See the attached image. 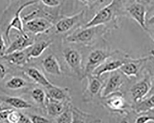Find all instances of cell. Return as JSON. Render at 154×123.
<instances>
[{"mask_svg": "<svg viewBox=\"0 0 154 123\" xmlns=\"http://www.w3.org/2000/svg\"><path fill=\"white\" fill-rule=\"evenodd\" d=\"M13 109L12 108H7L0 112V122L7 121V118L8 114Z\"/></svg>", "mask_w": 154, "mask_h": 123, "instance_id": "obj_35", "label": "cell"}, {"mask_svg": "<svg viewBox=\"0 0 154 123\" xmlns=\"http://www.w3.org/2000/svg\"><path fill=\"white\" fill-rule=\"evenodd\" d=\"M150 54H151V56H152V58L154 59V50H151L150 51Z\"/></svg>", "mask_w": 154, "mask_h": 123, "instance_id": "obj_41", "label": "cell"}, {"mask_svg": "<svg viewBox=\"0 0 154 123\" xmlns=\"http://www.w3.org/2000/svg\"><path fill=\"white\" fill-rule=\"evenodd\" d=\"M130 58L127 54L122 53L120 50H115L104 62L94 71L92 74L101 78L105 73L119 70Z\"/></svg>", "mask_w": 154, "mask_h": 123, "instance_id": "obj_4", "label": "cell"}, {"mask_svg": "<svg viewBox=\"0 0 154 123\" xmlns=\"http://www.w3.org/2000/svg\"><path fill=\"white\" fill-rule=\"evenodd\" d=\"M6 104V103H3L2 100H0V112L2 111H3V110L6 109L7 108H12V107H10L9 106H5V105Z\"/></svg>", "mask_w": 154, "mask_h": 123, "instance_id": "obj_38", "label": "cell"}, {"mask_svg": "<svg viewBox=\"0 0 154 123\" xmlns=\"http://www.w3.org/2000/svg\"><path fill=\"white\" fill-rule=\"evenodd\" d=\"M9 68L2 61H0V81L4 79L9 73Z\"/></svg>", "mask_w": 154, "mask_h": 123, "instance_id": "obj_33", "label": "cell"}, {"mask_svg": "<svg viewBox=\"0 0 154 123\" xmlns=\"http://www.w3.org/2000/svg\"><path fill=\"white\" fill-rule=\"evenodd\" d=\"M31 84L28 83L24 78L20 76H14L8 79L5 84L4 87L6 89L12 91L23 90L29 86Z\"/></svg>", "mask_w": 154, "mask_h": 123, "instance_id": "obj_25", "label": "cell"}, {"mask_svg": "<svg viewBox=\"0 0 154 123\" xmlns=\"http://www.w3.org/2000/svg\"><path fill=\"white\" fill-rule=\"evenodd\" d=\"M151 87V75L149 72L145 73L143 78L134 84L129 90L133 104L146 97L149 92Z\"/></svg>", "mask_w": 154, "mask_h": 123, "instance_id": "obj_10", "label": "cell"}, {"mask_svg": "<svg viewBox=\"0 0 154 123\" xmlns=\"http://www.w3.org/2000/svg\"><path fill=\"white\" fill-rule=\"evenodd\" d=\"M85 78L87 79V85L83 92V100L85 103H90L97 96L100 97L104 81L100 77L92 74L88 75Z\"/></svg>", "mask_w": 154, "mask_h": 123, "instance_id": "obj_11", "label": "cell"}, {"mask_svg": "<svg viewBox=\"0 0 154 123\" xmlns=\"http://www.w3.org/2000/svg\"><path fill=\"white\" fill-rule=\"evenodd\" d=\"M149 35H150V37H151L152 39L153 40V41L154 42V31L153 32H149Z\"/></svg>", "mask_w": 154, "mask_h": 123, "instance_id": "obj_40", "label": "cell"}, {"mask_svg": "<svg viewBox=\"0 0 154 123\" xmlns=\"http://www.w3.org/2000/svg\"><path fill=\"white\" fill-rule=\"evenodd\" d=\"M82 3L89 8L92 9L94 8L96 5L101 4L103 2V0H79Z\"/></svg>", "mask_w": 154, "mask_h": 123, "instance_id": "obj_32", "label": "cell"}, {"mask_svg": "<svg viewBox=\"0 0 154 123\" xmlns=\"http://www.w3.org/2000/svg\"><path fill=\"white\" fill-rule=\"evenodd\" d=\"M135 117V121L134 122L135 123L154 122V109L146 112H143L140 114H136Z\"/></svg>", "mask_w": 154, "mask_h": 123, "instance_id": "obj_27", "label": "cell"}, {"mask_svg": "<svg viewBox=\"0 0 154 123\" xmlns=\"http://www.w3.org/2000/svg\"><path fill=\"white\" fill-rule=\"evenodd\" d=\"M7 48L8 47L6 45V42L3 37L2 31L1 29L0 28V57L1 58L5 55Z\"/></svg>", "mask_w": 154, "mask_h": 123, "instance_id": "obj_30", "label": "cell"}, {"mask_svg": "<svg viewBox=\"0 0 154 123\" xmlns=\"http://www.w3.org/2000/svg\"><path fill=\"white\" fill-rule=\"evenodd\" d=\"M35 41V39L31 35H29V33L26 32L25 33L22 34L19 32V34L7 48L5 54L24 50L32 45Z\"/></svg>", "mask_w": 154, "mask_h": 123, "instance_id": "obj_14", "label": "cell"}, {"mask_svg": "<svg viewBox=\"0 0 154 123\" xmlns=\"http://www.w3.org/2000/svg\"><path fill=\"white\" fill-rule=\"evenodd\" d=\"M72 123H101V119L77 107H72Z\"/></svg>", "mask_w": 154, "mask_h": 123, "instance_id": "obj_22", "label": "cell"}, {"mask_svg": "<svg viewBox=\"0 0 154 123\" xmlns=\"http://www.w3.org/2000/svg\"><path fill=\"white\" fill-rule=\"evenodd\" d=\"M128 78L119 70L109 72V77L104 82L100 97L104 98L114 93L122 92V89L128 81Z\"/></svg>", "mask_w": 154, "mask_h": 123, "instance_id": "obj_5", "label": "cell"}, {"mask_svg": "<svg viewBox=\"0 0 154 123\" xmlns=\"http://www.w3.org/2000/svg\"><path fill=\"white\" fill-rule=\"evenodd\" d=\"M112 52L107 48H96L92 50L88 55L85 66H84V79L88 75H91Z\"/></svg>", "mask_w": 154, "mask_h": 123, "instance_id": "obj_7", "label": "cell"}, {"mask_svg": "<svg viewBox=\"0 0 154 123\" xmlns=\"http://www.w3.org/2000/svg\"><path fill=\"white\" fill-rule=\"evenodd\" d=\"M30 118L32 123H50L51 121L45 117L38 115H31Z\"/></svg>", "mask_w": 154, "mask_h": 123, "instance_id": "obj_31", "label": "cell"}, {"mask_svg": "<svg viewBox=\"0 0 154 123\" xmlns=\"http://www.w3.org/2000/svg\"><path fill=\"white\" fill-rule=\"evenodd\" d=\"M51 39L41 40L35 42L29 48L28 56L30 60L39 57L52 44Z\"/></svg>", "mask_w": 154, "mask_h": 123, "instance_id": "obj_21", "label": "cell"}, {"mask_svg": "<svg viewBox=\"0 0 154 123\" xmlns=\"http://www.w3.org/2000/svg\"><path fill=\"white\" fill-rule=\"evenodd\" d=\"M72 106H69L61 114L56 118L57 123H72Z\"/></svg>", "mask_w": 154, "mask_h": 123, "instance_id": "obj_28", "label": "cell"}, {"mask_svg": "<svg viewBox=\"0 0 154 123\" xmlns=\"http://www.w3.org/2000/svg\"><path fill=\"white\" fill-rule=\"evenodd\" d=\"M123 0H112L110 3L98 11L84 27L104 26L109 30L119 27V20L124 14Z\"/></svg>", "mask_w": 154, "mask_h": 123, "instance_id": "obj_1", "label": "cell"}, {"mask_svg": "<svg viewBox=\"0 0 154 123\" xmlns=\"http://www.w3.org/2000/svg\"><path fill=\"white\" fill-rule=\"evenodd\" d=\"M0 100L7 105L17 109H27L32 107L31 103L22 98L0 96Z\"/></svg>", "mask_w": 154, "mask_h": 123, "instance_id": "obj_23", "label": "cell"}, {"mask_svg": "<svg viewBox=\"0 0 154 123\" xmlns=\"http://www.w3.org/2000/svg\"><path fill=\"white\" fill-rule=\"evenodd\" d=\"M150 57H141L139 58H130L127 62L121 66L119 70L125 75L128 77H137L142 71L144 64L150 59Z\"/></svg>", "mask_w": 154, "mask_h": 123, "instance_id": "obj_13", "label": "cell"}, {"mask_svg": "<svg viewBox=\"0 0 154 123\" xmlns=\"http://www.w3.org/2000/svg\"><path fill=\"white\" fill-rule=\"evenodd\" d=\"M23 22L25 32L34 35L48 32L54 26V22L43 17H34Z\"/></svg>", "mask_w": 154, "mask_h": 123, "instance_id": "obj_8", "label": "cell"}, {"mask_svg": "<svg viewBox=\"0 0 154 123\" xmlns=\"http://www.w3.org/2000/svg\"><path fill=\"white\" fill-rule=\"evenodd\" d=\"M19 123H32V121L29 117L21 113Z\"/></svg>", "mask_w": 154, "mask_h": 123, "instance_id": "obj_36", "label": "cell"}, {"mask_svg": "<svg viewBox=\"0 0 154 123\" xmlns=\"http://www.w3.org/2000/svg\"><path fill=\"white\" fill-rule=\"evenodd\" d=\"M70 105H71V102L57 101L50 98L47 96L45 108L48 116L57 118Z\"/></svg>", "mask_w": 154, "mask_h": 123, "instance_id": "obj_17", "label": "cell"}, {"mask_svg": "<svg viewBox=\"0 0 154 123\" xmlns=\"http://www.w3.org/2000/svg\"><path fill=\"white\" fill-rule=\"evenodd\" d=\"M62 55L67 67L79 78L83 80L84 66L83 55L80 51L73 48H67L63 50Z\"/></svg>", "mask_w": 154, "mask_h": 123, "instance_id": "obj_6", "label": "cell"}, {"mask_svg": "<svg viewBox=\"0 0 154 123\" xmlns=\"http://www.w3.org/2000/svg\"><path fill=\"white\" fill-rule=\"evenodd\" d=\"M103 99L104 101V105L111 111L119 112L121 114L128 113L127 108L129 107V106L125 100L122 92L114 93Z\"/></svg>", "mask_w": 154, "mask_h": 123, "instance_id": "obj_12", "label": "cell"}, {"mask_svg": "<svg viewBox=\"0 0 154 123\" xmlns=\"http://www.w3.org/2000/svg\"><path fill=\"white\" fill-rule=\"evenodd\" d=\"M127 12L143 30L147 32L148 29L146 25V9L144 5L139 3L132 4L127 8Z\"/></svg>", "mask_w": 154, "mask_h": 123, "instance_id": "obj_15", "label": "cell"}, {"mask_svg": "<svg viewBox=\"0 0 154 123\" xmlns=\"http://www.w3.org/2000/svg\"><path fill=\"white\" fill-rule=\"evenodd\" d=\"M147 24L149 26H154V15L148 19L147 21Z\"/></svg>", "mask_w": 154, "mask_h": 123, "instance_id": "obj_39", "label": "cell"}, {"mask_svg": "<svg viewBox=\"0 0 154 123\" xmlns=\"http://www.w3.org/2000/svg\"><path fill=\"white\" fill-rule=\"evenodd\" d=\"M85 13V10H83L74 15L60 19L54 26L56 33H66L80 26L84 21Z\"/></svg>", "mask_w": 154, "mask_h": 123, "instance_id": "obj_9", "label": "cell"}, {"mask_svg": "<svg viewBox=\"0 0 154 123\" xmlns=\"http://www.w3.org/2000/svg\"><path fill=\"white\" fill-rule=\"evenodd\" d=\"M48 97L57 101L62 102H71V97L69 89L53 85L47 88Z\"/></svg>", "mask_w": 154, "mask_h": 123, "instance_id": "obj_19", "label": "cell"}, {"mask_svg": "<svg viewBox=\"0 0 154 123\" xmlns=\"http://www.w3.org/2000/svg\"><path fill=\"white\" fill-rule=\"evenodd\" d=\"M38 1V0H16L4 11L3 17L10 18L5 32V38L8 43H10L11 30L14 29L22 34L26 32L21 14L25 8L36 4Z\"/></svg>", "mask_w": 154, "mask_h": 123, "instance_id": "obj_2", "label": "cell"}, {"mask_svg": "<svg viewBox=\"0 0 154 123\" xmlns=\"http://www.w3.org/2000/svg\"><path fill=\"white\" fill-rule=\"evenodd\" d=\"M31 97L34 102L38 104L43 106L45 107L47 93L43 89L38 87L34 88L31 92Z\"/></svg>", "mask_w": 154, "mask_h": 123, "instance_id": "obj_26", "label": "cell"}, {"mask_svg": "<svg viewBox=\"0 0 154 123\" xmlns=\"http://www.w3.org/2000/svg\"><path fill=\"white\" fill-rule=\"evenodd\" d=\"M29 48V47L24 50L5 54L2 58L11 65L21 67L25 66L30 60L28 56Z\"/></svg>", "mask_w": 154, "mask_h": 123, "instance_id": "obj_18", "label": "cell"}, {"mask_svg": "<svg viewBox=\"0 0 154 123\" xmlns=\"http://www.w3.org/2000/svg\"><path fill=\"white\" fill-rule=\"evenodd\" d=\"M21 112L13 109L8 114L7 122L11 123H19Z\"/></svg>", "mask_w": 154, "mask_h": 123, "instance_id": "obj_29", "label": "cell"}, {"mask_svg": "<svg viewBox=\"0 0 154 123\" xmlns=\"http://www.w3.org/2000/svg\"><path fill=\"white\" fill-rule=\"evenodd\" d=\"M27 76L38 85L47 89L53 85L43 72L38 68L35 67H30L27 68L25 72Z\"/></svg>", "mask_w": 154, "mask_h": 123, "instance_id": "obj_20", "label": "cell"}, {"mask_svg": "<svg viewBox=\"0 0 154 123\" xmlns=\"http://www.w3.org/2000/svg\"><path fill=\"white\" fill-rule=\"evenodd\" d=\"M41 64L44 71L47 74L58 77L62 75L60 64L54 54H48L42 60Z\"/></svg>", "mask_w": 154, "mask_h": 123, "instance_id": "obj_16", "label": "cell"}, {"mask_svg": "<svg viewBox=\"0 0 154 123\" xmlns=\"http://www.w3.org/2000/svg\"><path fill=\"white\" fill-rule=\"evenodd\" d=\"M109 31V29L104 26L89 27H81L76 29L72 33L67 35L64 40L69 43L90 46Z\"/></svg>", "mask_w": 154, "mask_h": 123, "instance_id": "obj_3", "label": "cell"}, {"mask_svg": "<svg viewBox=\"0 0 154 123\" xmlns=\"http://www.w3.org/2000/svg\"><path fill=\"white\" fill-rule=\"evenodd\" d=\"M44 5L48 7L54 8L58 7L60 5V2L59 0H40Z\"/></svg>", "mask_w": 154, "mask_h": 123, "instance_id": "obj_34", "label": "cell"}, {"mask_svg": "<svg viewBox=\"0 0 154 123\" xmlns=\"http://www.w3.org/2000/svg\"><path fill=\"white\" fill-rule=\"evenodd\" d=\"M132 111L140 114L154 109V94L144 98L140 102L132 104L131 106Z\"/></svg>", "mask_w": 154, "mask_h": 123, "instance_id": "obj_24", "label": "cell"}, {"mask_svg": "<svg viewBox=\"0 0 154 123\" xmlns=\"http://www.w3.org/2000/svg\"><path fill=\"white\" fill-rule=\"evenodd\" d=\"M154 94V73L153 75H151V87L147 97L150 96V95Z\"/></svg>", "mask_w": 154, "mask_h": 123, "instance_id": "obj_37", "label": "cell"}]
</instances>
